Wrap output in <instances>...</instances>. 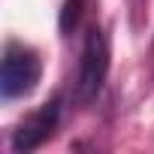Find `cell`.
Here are the masks:
<instances>
[{"mask_svg":"<svg viewBox=\"0 0 154 154\" xmlns=\"http://www.w3.org/2000/svg\"><path fill=\"white\" fill-rule=\"evenodd\" d=\"M109 36L103 27H91L85 36V48H82V60H79V79H75V97L82 103L94 100L109 75Z\"/></svg>","mask_w":154,"mask_h":154,"instance_id":"cell-1","label":"cell"},{"mask_svg":"<svg viewBox=\"0 0 154 154\" xmlns=\"http://www.w3.org/2000/svg\"><path fill=\"white\" fill-rule=\"evenodd\" d=\"M57 118H60V103L57 100L39 106L33 115H27L18 124V130L12 136V148L15 151H33V148H39L45 139H51V133L57 127Z\"/></svg>","mask_w":154,"mask_h":154,"instance_id":"cell-3","label":"cell"},{"mask_svg":"<svg viewBox=\"0 0 154 154\" xmlns=\"http://www.w3.org/2000/svg\"><path fill=\"white\" fill-rule=\"evenodd\" d=\"M82 9H85V0H66L63 3V9H60V30L63 33H69L75 24H79Z\"/></svg>","mask_w":154,"mask_h":154,"instance_id":"cell-4","label":"cell"},{"mask_svg":"<svg viewBox=\"0 0 154 154\" xmlns=\"http://www.w3.org/2000/svg\"><path fill=\"white\" fill-rule=\"evenodd\" d=\"M42 75V63L36 57L33 48L9 42L3 51V69H0V94L3 100H15V97H27Z\"/></svg>","mask_w":154,"mask_h":154,"instance_id":"cell-2","label":"cell"}]
</instances>
